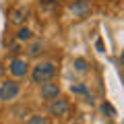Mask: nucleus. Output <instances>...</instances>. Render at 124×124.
<instances>
[{"label": "nucleus", "mask_w": 124, "mask_h": 124, "mask_svg": "<svg viewBox=\"0 0 124 124\" xmlns=\"http://www.w3.org/2000/svg\"><path fill=\"white\" fill-rule=\"evenodd\" d=\"M8 72L15 77V79H21V77H25L27 72H29V62H27L25 58H21V56L10 58V62H8Z\"/></svg>", "instance_id": "20e7f679"}, {"label": "nucleus", "mask_w": 124, "mask_h": 124, "mask_svg": "<svg viewBox=\"0 0 124 124\" xmlns=\"http://www.w3.org/2000/svg\"><path fill=\"white\" fill-rule=\"evenodd\" d=\"M70 91L75 93V95H89L87 87H85L83 83H72V85H70Z\"/></svg>", "instance_id": "f8f14e48"}, {"label": "nucleus", "mask_w": 124, "mask_h": 124, "mask_svg": "<svg viewBox=\"0 0 124 124\" xmlns=\"http://www.w3.org/2000/svg\"><path fill=\"white\" fill-rule=\"evenodd\" d=\"M39 6H41V10H54V8H58V0H41Z\"/></svg>", "instance_id": "ddd939ff"}, {"label": "nucleus", "mask_w": 124, "mask_h": 124, "mask_svg": "<svg viewBox=\"0 0 124 124\" xmlns=\"http://www.w3.org/2000/svg\"><path fill=\"white\" fill-rule=\"evenodd\" d=\"M41 52H44V41H41V39H31L29 46H27V56L37 58Z\"/></svg>", "instance_id": "6e6552de"}, {"label": "nucleus", "mask_w": 124, "mask_h": 124, "mask_svg": "<svg viewBox=\"0 0 124 124\" xmlns=\"http://www.w3.org/2000/svg\"><path fill=\"white\" fill-rule=\"evenodd\" d=\"M68 10H70L75 17L85 19L89 13H91V2H89V0H72L70 4H68Z\"/></svg>", "instance_id": "423d86ee"}, {"label": "nucleus", "mask_w": 124, "mask_h": 124, "mask_svg": "<svg viewBox=\"0 0 124 124\" xmlns=\"http://www.w3.org/2000/svg\"><path fill=\"white\" fill-rule=\"evenodd\" d=\"M72 68H75L77 72H87L89 62L85 60V58H75V60H72Z\"/></svg>", "instance_id": "9d476101"}, {"label": "nucleus", "mask_w": 124, "mask_h": 124, "mask_svg": "<svg viewBox=\"0 0 124 124\" xmlns=\"http://www.w3.org/2000/svg\"><path fill=\"white\" fill-rule=\"evenodd\" d=\"M56 72H58V66L52 60H41V62H37L35 66L31 68V83L44 85V83H48V81H54Z\"/></svg>", "instance_id": "f257e3e1"}, {"label": "nucleus", "mask_w": 124, "mask_h": 124, "mask_svg": "<svg viewBox=\"0 0 124 124\" xmlns=\"http://www.w3.org/2000/svg\"><path fill=\"white\" fill-rule=\"evenodd\" d=\"M27 17H29V8H27V6H17V8L10 13V23L23 27V23L27 21Z\"/></svg>", "instance_id": "0eeeda50"}, {"label": "nucleus", "mask_w": 124, "mask_h": 124, "mask_svg": "<svg viewBox=\"0 0 124 124\" xmlns=\"http://www.w3.org/2000/svg\"><path fill=\"white\" fill-rule=\"evenodd\" d=\"M68 112H70V101L62 95L48 103V114L54 118H64V116H68Z\"/></svg>", "instance_id": "7ed1b4c3"}, {"label": "nucleus", "mask_w": 124, "mask_h": 124, "mask_svg": "<svg viewBox=\"0 0 124 124\" xmlns=\"http://www.w3.org/2000/svg\"><path fill=\"white\" fill-rule=\"evenodd\" d=\"M19 93H21V85L15 79H6L0 83V101L2 103H8L13 99H17Z\"/></svg>", "instance_id": "f03ea898"}, {"label": "nucleus", "mask_w": 124, "mask_h": 124, "mask_svg": "<svg viewBox=\"0 0 124 124\" xmlns=\"http://www.w3.org/2000/svg\"><path fill=\"white\" fill-rule=\"evenodd\" d=\"M39 95H41V99H46V101H52V99L60 97V85H58L56 81H48V83L41 85Z\"/></svg>", "instance_id": "39448f33"}, {"label": "nucleus", "mask_w": 124, "mask_h": 124, "mask_svg": "<svg viewBox=\"0 0 124 124\" xmlns=\"http://www.w3.org/2000/svg\"><path fill=\"white\" fill-rule=\"evenodd\" d=\"M25 124H50V122H48V116L33 114V116H29V118H27V122H25Z\"/></svg>", "instance_id": "9b49d317"}, {"label": "nucleus", "mask_w": 124, "mask_h": 124, "mask_svg": "<svg viewBox=\"0 0 124 124\" xmlns=\"http://www.w3.org/2000/svg\"><path fill=\"white\" fill-rule=\"evenodd\" d=\"M101 112H103V114H110V116H118V112H116V108L112 106L110 101H103V103H101Z\"/></svg>", "instance_id": "4468645a"}, {"label": "nucleus", "mask_w": 124, "mask_h": 124, "mask_svg": "<svg viewBox=\"0 0 124 124\" xmlns=\"http://www.w3.org/2000/svg\"><path fill=\"white\" fill-rule=\"evenodd\" d=\"M31 37H33V31L29 27H19V31H17V39L19 41H31Z\"/></svg>", "instance_id": "1a4fd4ad"}]
</instances>
